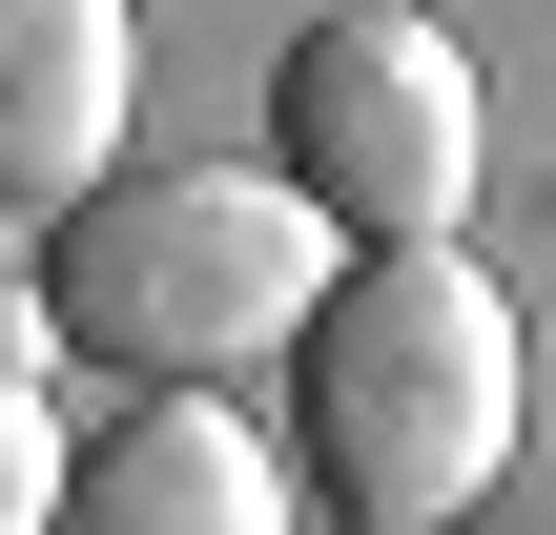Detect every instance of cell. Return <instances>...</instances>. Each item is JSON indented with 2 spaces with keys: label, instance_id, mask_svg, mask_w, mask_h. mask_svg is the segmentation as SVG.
Returning a JSON list of instances; mask_svg holds the SVG:
<instances>
[{
  "label": "cell",
  "instance_id": "6da1fadb",
  "mask_svg": "<svg viewBox=\"0 0 556 535\" xmlns=\"http://www.w3.org/2000/svg\"><path fill=\"white\" fill-rule=\"evenodd\" d=\"M516 412H536V351H516V289L475 247H351L309 351H289V454L351 535H454L516 474Z\"/></svg>",
  "mask_w": 556,
  "mask_h": 535
},
{
  "label": "cell",
  "instance_id": "7a4b0ae2",
  "mask_svg": "<svg viewBox=\"0 0 556 535\" xmlns=\"http://www.w3.org/2000/svg\"><path fill=\"white\" fill-rule=\"evenodd\" d=\"M330 268H351V227L289 165H103L41 227V330L144 371V392H227V371L309 351Z\"/></svg>",
  "mask_w": 556,
  "mask_h": 535
},
{
  "label": "cell",
  "instance_id": "3957f363",
  "mask_svg": "<svg viewBox=\"0 0 556 535\" xmlns=\"http://www.w3.org/2000/svg\"><path fill=\"white\" fill-rule=\"evenodd\" d=\"M268 165L351 227V247H454L475 165H495V103L454 62L433 0H330L289 62H268Z\"/></svg>",
  "mask_w": 556,
  "mask_h": 535
},
{
  "label": "cell",
  "instance_id": "277c9868",
  "mask_svg": "<svg viewBox=\"0 0 556 535\" xmlns=\"http://www.w3.org/2000/svg\"><path fill=\"white\" fill-rule=\"evenodd\" d=\"M124 103H144V21L124 0H0V186L41 227L124 165Z\"/></svg>",
  "mask_w": 556,
  "mask_h": 535
},
{
  "label": "cell",
  "instance_id": "5b68a950",
  "mask_svg": "<svg viewBox=\"0 0 556 535\" xmlns=\"http://www.w3.org/2000/svg\"><path fill=\"white\" fill-rule=\"evenodd\" d=\"M62 535H289V454L227 392H124V433L83 454Z\"/></svg>",
  "mask_w": 556,
  "mask_h": 535
}]
</instances>
